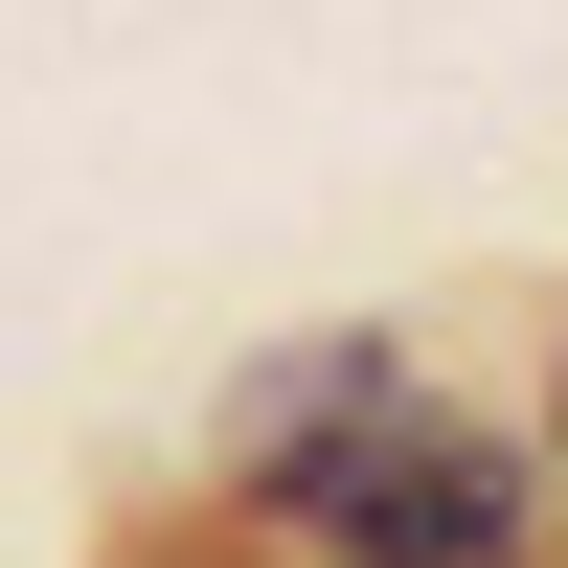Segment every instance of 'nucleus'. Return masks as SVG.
Returning <instances> with one entry per match:
<instances>
[{
    "mask_svg": "<svg viewBox=\"0 0 568 568\" xmlns=\"http://www.w3.org/2000/svg\"><path fill=\"white\" fill-rule=\"evenodd\" d=\"M273 524H318L342 568H524V478L478 433H433L387 364H342V409L273 433Z\"/></svg>",
    "mask_w": 568,
    "mask_h": 568,
    "instance_id": "1",
    "label": "nucleus"
}]
</instances>
